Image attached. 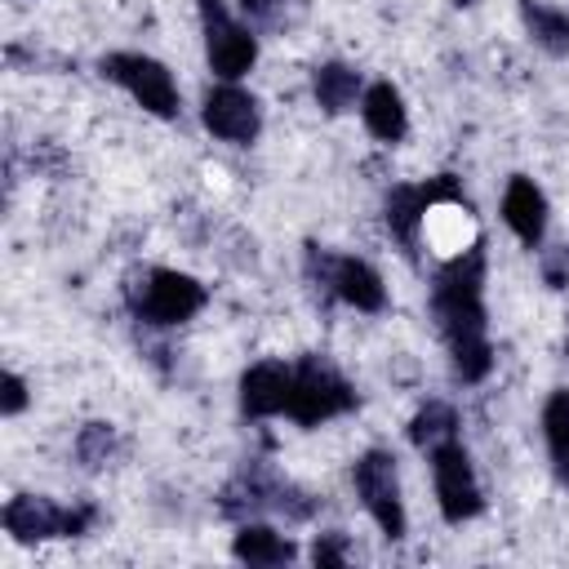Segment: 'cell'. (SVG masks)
I'll use <instances>...</instances> for the list:
<instances>
[{"mask_svg": "<svg viewBox=\"0 0 569 569\" xmlns=\"http://www.w3.org/2000/svg\"><path fill=\"white\" fill-rule=\"evenodd\" d=\"M22 405H27V387H22V378H18V373H4V405H0V409H4V413H18Z\"/></svg>", "mask_w": 569, "mask_h": 569, "instance_id": "obj_22", "label": "cell"}, {"mask_svg": "<svg viewBox=\"0 0 569 569\" xmlns=\"http://www.w3.org/2000/svg\"><path fill=\"white\" fill-rule=\"evenodd\" d=\"M240 4H244V13H249V18H267L280 0H240Z\"/></svg>", "mask_w": 569, "mask_h": 569, "instance_id": "obj_24", "label": "cell"}, {"mask_svg": "<svg viewBox=\"0 0 569 569\" xmlns=\"http://www.w3.org/2000/svg\"><path fill=\"white\" fill-rule=\"evenodd\" d=\"M356 405V391L320 360H302L298 373H293V387H289V413L302 422V427H316L342 409Z\"/></svg>", "mask_w": 569, "mask_h": 569, "instance_id": "obj_3", "label": "cell"}, {"mask_svg": "<svg viewBox=\"0 0 569 569\" xmlns=\"http://www.w3.org/2000/svg\"><path fill=\"white\" fill-rule=\"evenodd\" d=\"M542 431H547L551 467L569 485V391H551V400L542 409Z\"/></svg>", "mask_w": 569, "mask_h": 569, "instance_id": "obj_17", "label": "cell"}, {"mask_svg": "<svg viewBox=\"0 0 569 569\" xmlns=\"http://www.w3.org/2000/svg\"><path fill=\"white\" fill-rule=\"evenodd\" d=\"M431 471H436V498H440V511L449 525H462L480 511V489H476V476H471V462H467V449L458 440L431 449Z\"/></svg>", "mask_w": 569, "mask_h": 569, "instance_id": "obj_8", "label": "cell"}, {"mask_svg": "<svg viewBox=\"0 0 569 569\" xmlns=\"http://www.w3.org/2000/svg\"><path fill=\"white\" fill-rule=\"evenodd\" d=\"M93 520L89 507L80 511H67V507H53L49 498H36V493H22L4 507V529L18 538V542H40V538H71V533H84V525Z\"/></svg>", "mask_w": 569, "mask_h": 569, "instance_id": "obj_7", "label": "cell"}, {"mask_svg": "<svg viewBox=\"0 0 569 569\" xmlns=\"http://www.w3.org/2000/svg\"><path fill=\"white\" fill-rule=\"evenodd\" d=\"M200 22H204V44H209V67L222 80L244 76L253 67V58H258L253 36L227 13L222 0H200Z\"/></svg>", "mask_w": 569, "mask_h": 569, "instance_id": "obj_5", "label": "cell"}, {"mask_svg": "<svg viewBox=\"0 0 569 569\" xmlns=\"http://www.w3.org/2000/svg\"><path fill=\"white\" fill-rule=\"evenodd\" d=\"M231 551H236V560H249V565H284V560H293V542L284 533L267 529V525H244L236 533Z\"/></svg>", "mask_w": 569, "mask_h": 569, "instance_id": "obj_15", "label": "cell"}, {"mask_svg": "<svg viewBox=\"0 0 569 569\" xmlns=\"http://www.w3.org/2000/svg\"><path fill=\"white\" fill-rule=\"evenodd\" d=\"M356 493L365 502V511L378 520V529L387 538L405 533V507H400V485H396V458L382 449H369L356 462Z\"/></svg>", "mask_w": 569, "mask_h": 569, "instance_id": "obj_4", "label": "cell"}, {"mask_svg": "<svg viewBox=\"0 0 569 569\" xmlns=\"http://www.w3.org/2000/svg\"><path fill=\"white\" fill-rule=\"evenodd\" d=\"M445 196H453L449 182H436V187H396V191L387 196V227H391L405 244H413L422 213H427L436 200H445Z\"/></svg>", "mask_w": 569, "mask_h": 569, "instance_id": "obj_11", "label": "cell"}, {"mask_svg": "<svg viewBox=\"0 0 569 569\" xmlns=\"http://www.w3.org/2000/svg\"><path fill=\"white\" fill-rule=\"evenodd\" d=\"M453 431H458V413H453L449 405H440V400L422 405V409L413 413V422H409V440H413L418 449H427V453L440 449V445H449Z\"/></svg>", "mask_w": 569, "mask_h": 569, "instance_id": "obj_18", "label": "cell"}, {"mask_svg": "<svg viewBox=\"0 0 569 569\" xmlns=\"http://www.w3.org/2000/svg\"><path fill=\"white\" fill-rule=\"evenodd\" d=\"M520 18H525L529 36H533L547 53H565V49H569V18H565L560 9H547V4L525 0V4H520Z\"/></svg>", "mask_w": 569, "mask_h": 569, "instance_id": "obj_19", "label": "cell"}, {"mask_svg": "<svg viewBox=\"0 0 569 569\" xmlns=\"http://www.w3.org/2000/svg\"><path fill=\"white\" fill-rule=\"evenodd\" d=\"M542 271H547V280H551L556 289H560V284H569V253H565V249H556V253L547 258V267H542Z\"/></svg>", "mask_w": 569, "mask_h": 569, "instance_id": "obj_23", "label": "cell"}, {"mask_svg": "<svg viewBox=\"0 0 569 569\" xmlns=\"http://www.w3.org/2000/svg\"><path fill=\"white\" fill-rule=\"evenodd\" d=\"M480 280H485V258L480 249L458 253L449 267H440L436 276V316L440 329L449 338V356H453V373L462 382H480L493 365L489 338H485V307H480Z\"/></svg>", "mask_w": 569, "mask_h": 569, "instance_id": "obj_1", "label": "cell"}, {"mask_svg": "<svg viewBox=\"0 0 569 569\" xmlns=\"http://www.w3.org/2000/svg\"><path fill=\"white\" fill-rule=\"evenodd\" d=\"M360 111H365V124H369L373 138H382V142L405 138V102H400V93L391 84H373L365 93V107Z\"/></svg>", "mask_w": 569, "mask_h": 569, "instance_id": "obj_14", "label": "cell"}, {"mask_svg": "<svg viewBox=\"0 0 569 569\" xmlns=\"http://www.w3.org/2000/svg\"><path fill=\"white\" fill-rule=\"evenodd\" d=\"M76 449H80L84 467H102V462H107V453H111V427H107V422H89V427L80 431Z\"/></svg>", "mask_w": 569, "mask_h": 569, "instance_id": "obj_20", "label": "cell"}, {"mask_svg": "<svg viewBox=\"0 0 569 569\" xmlns=\"http://www.w3.org/2000/svg\"><path fill=\"white\" fill-rule=\"evenodd\" d=\"M102 76L116 80V84H124L156 116H173L178 111L173 76L156 58H147V53H111V58H102Z\"/></svg>", "mask_w": 569, "mask_h": 569, "instance_id": "obj_6", "label": "cell"}, {"mask_svg": "<svg viewBox=\"0 0 569 569\" xmlns=\"http://www.w3.org/2000/svg\"><path fill=\"white\" fill-rule=\"evenodd\" d=\"M204 307V289L182 271H147L133 289V311L147 325H182Z\"/></svg>", "mask_w": 569, "mask_h": 569, "instance_id": "obj_2", "label": "cell"}, {"mask_svg": "<svg viewBox=\"0 0 569 569\" xmlns=\"http://www.w3.org/2000/svg\"><path fill=\"white\" fill-rule=\"evenodd\" d=\"M311 89H316V102L325 111H347L356 102V93H360V71H351L347 62H325L316 71Z\"/></svg>", "mask_w": 569, "mask_h": 569, "instance_id": "obj_16", "label": "cell"}, {"mask_svg": "<svg viewBox=\"0 0 569 569\" xmlns=\"http://www.w3.org/2000/svg\"><path fill=\"white\" fill-rule=\"evenodd\" d=\"M311 560H316V565H329V569L347 565V547H342V538H338V533H325V538H316V547H311Z\"/></svg>", "mask_w": 569, "mask_h": 569, "instance_id": "obj_21", "label": "cell"}, {"mask_svg": "<svg viewBox=\"0 0 569 569\" xmlns=\"http://www.w3.org/2000/svg\"><path fill=\"white\" fill-rule=\"evenodd\" d=\"M502 218H507V227L525 244H538L542 240V227H547V200H542V191L529 178H511V187L502 196Z\"/></svg>", "mask_w": 569, "mask_h": 569, "instance_id": "obj_12", "label": "cell"}, {"mask_svg": "<svg viewBox=\"0 0 569 569\" xmlns=\"http://www.w3.org/2000/svg\"><path fill=\"white\" fill-rule=\"evenodd\" d=\"M204 129L222 142H249L258 133V102L244 89L222 84L204 98Z\"/></svg>", "mask_w": 569, "mask_h": 569, "instance_id": "obj_9", "label": "cell"}, {"mask_svg": "<svg viewBox=\"0 0 569 569\" xmlns=\"http://www.w3.org/2000/svg\"><path fill=\"white\" fill-rule=\"evenodd\" d=\"M289 387H293V373L284 365H253L244 378H240V409L249 418H271L280 409H289Z\"/></svg>", "mask_w": 569, "mask_h": 569, "instance_id": "obj_10", "label": "cell"}, {"mask_svg": "<svg viewBox=\"0 0 569 569\" xmlns=\"http://www.w3.org/2000/svg\"><path fill=\"white\" fill-rule=\"evenodd\" d=\"M333 293L342 302H351L356 311H382V302H387V289H382L378 271L369 262H360V258H338Z\"/></svg>", "mask_w": 569, "mask_h": 569, "instance_id": "obj_13", "label": "cell"}]
</instances>
